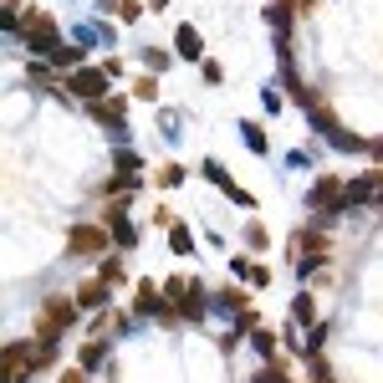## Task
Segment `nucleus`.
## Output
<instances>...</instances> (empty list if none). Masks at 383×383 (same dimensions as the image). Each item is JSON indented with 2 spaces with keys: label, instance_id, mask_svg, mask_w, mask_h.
<instances>
[{
  "label": "nucleus",
  "instance_id": "obj_1",
  "mask_svg": "<svg viewBox=\"0 0 383 383\" xmlns=\"http://www.w3.org/2000/svg\"><path fill=\"white\" fill-rule=\"evenodd\" d=\"M26 46H31V51H62L57 26H51V21H31V26H26Z\"/></svg>",
  "mask_w": 383,
  "mask_h": 383
},
{
  "label": "nucleus",
  "instance_id": "obj_2",
  "mask_svg": "<svg viewBox=\"0 0 383 383\" xmlns=\"http://www.w3.org/2000/svg\"><path fill=\"white\" fill-rule=\"evenodd\" d=\"M348 200H353V205L383 200V174H368V179H358V184H348Z\"/></svg>",
  "mask_w": 383,
  "mask_h": 383
},
{
  "label": "nucleus",
  "instance_id": "obj_3",
  "mask_svg": "<svg viewBox=\"0 0 383 383\" xmlns=\"http://www.w3.org/2000/svg\"><path fill=\"white\" fill-rule=\"evenodd\" d=\"M102 87H108V77H102V72H77L72 77V92H82V97H97Z\"/></svg>",
  "mask_w": 383,
  "mask_h": 383
},
{
  "label": "nucleus",
  "instance_id": "obj_4",
  "mask_svg": "<svg viewBox=\"0 0 383 383\" xmlns=\"http://www.w3.org/2000/svg\"><path fill=\"white\" fill-rule=\"evenodd\" d=\"M307 205L317 209V205H337V179H317V189L307 194Z\"/></svg>",
  "mask_w": 383,
  "mask_h": 383
},
{
  "label": "nucleus",
  "instance_id": "obj_5",
  "mask_svg": "<svg viewBox=\"0 0 383 383\" xmlns=\"http://www.w3.org/2000/svg\"><path fill=\"white\" fill-rule=\"evenodd\" d=\"M179 51H184V57H200V36H194L189 26H184V31H179Z\"/></svg>",
  "mask_w": 383,
  "mask_h": 383
},
{
  "label": "nucleus",
  "instance_id": "obj_6",
  "mask_svg": "<svg viewBox=\"0 0 383 383\" xmlns=\"http://www.w3.org/2000/svg\"><path fill=\"white\" fill-rule=\"evenodd\" d=\"M72 245H77V250H92V245H102V241H97V230H77Z\"/></svg>",
  "mask_w": 383,
  "mask_h": 383
},
{
  "label": "nucleus",
  "instance_id": "obj_7",
  "mask_svg": "<svg viewBox=\"0 0 383 383\" xmlns=\"http://www.w3.org/2000/svg\"><path fill=\"white\" fill-rule=\"evenodd\" d=\"M82 301H87V307H97V301H102V286H97V281L82 286Z\"/></svg>",
  "mask_w": 383,
  "mask_h": 383
},
{
  "label": "nucleus",
  "instance_id": "obj_8",
  "mask_svg": "<svg viewBox=\"0 0 383 383\" xmlns=\"http://www.w3.org/2000/svg\"><path fill=\"white\" fill-rule=\"evenodd\" d=\"M276 383H281V378H276Z\"/></svg>",
  "mask_w": 383,
  "mask_h": 383
}]
</instances>
